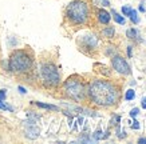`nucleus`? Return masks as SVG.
Returning <instances> with one entry per match:
<instances>
[{"instance_id": "nucleus-1", "label": "nucleus", "mask_w": 146, "mask_h": 144, "mask_svg": "<svg viewBox=\"0 0 146 144\" xmlns=\"http://www.w3.org/2000/svg\"><path fill=\"white\" fill-rule=\"evenodd\" d=\"M87 95L95 105L107 108V107L117 105V103L119 101L121 92L118 85L113 82L97 79L90 83L87 88Z\"/></svg>"}, {"instance_id": "nucleus-2", "label": "nucleus", "mask_w": 146, "mask_h": 144, "mask_svg": "<svg viewBox=\"0 0 146 144\" xmlns=\"http://www.w3.org/2000/svg\"><path fill=\"white\" fill-rule=\"evenodd\" d=\"M67 20L74 26L86 24L90 19V7L84 0H74L66 8Z\"/></svg>"}, {"instance_id": "nucleus-3", "label": "nucleus", "mask_w": 146, "mask_h": 144, "mask_svg": "<svg viewBox=\"0 0 146 144\" xmlns=\"http://www.w3.org/2000/svg\"><path fill=\"white\" fill-rule=\"evenodd\" d=\"M63 91L67 97L74 101H83L87 97V87L84 84L83 79L79 76H70L63 84Z\"/></svg>"}, {"instance_id": "nucleus-4", "label": "nucleus", "mask_w": 146, "mask_h": 144, "mask_svg": "<svg viewBox=\"0 0 146 144\" xmlns=\"http://www.w3.org/2000/svg\"><path fill=\"white\" fill-rule=\"evenodd\" d=\"M32 56L24 49H16L11 53L8 60V68L15 74H24L32 68Z\"/></svg>"}, {"instance_id": "nucleus-5", "label": "nucleus", "mask_w": 146, "mask_h": 144, "mask_svg": "<svg viewBox=\"0 0 146 144\" xmlns=\"http://www.w3.org/2000/svg\"><path fill=\"white\" fill-rule=\"evenodd\" d=\"M40 79L46 87H56L60 83V74L54 63H43L39 70Z\"/></svg>"}, {"instance_id": "nucleus-6", "label": "nucleus", "mask_w": 146, "mask_h": 144, "mask_svg": "<svg viewBox=\"0 0 146 144\" xmlns=\"http://www.w3.org/2000/svg\"><path fill=\"white\" fill-rule=\"evenodd\" d=\"M111 64H113V68H114L118 74L125 75V76L131 74V70H130V67H129L127 61L125 60L123 57L113 56V59H111Z\"/></svg>"}, {"instance_id": "nucleus-7", "label": "nucleus", "mask_w": 146, "mask_h": 144, "mask_svg": "<svg viewBox=\"0 0 146 144\" xmlns=\"http://www.w3.org/2000/svg\"><path fill=\"white\" fill-rule=\"evenodd\" d=\"M39 127L35 124V122L32 120H27L26 122V136L28 139H36L39 136Z\"/></svg>"}, {"instance_id": "nucleus-8", "label": "nucleus", "mask_w": 146, "mask_h": 144, "mask_svg": "<svg viewBox=\"0 0 146 144\" xmlns=\"http://www.w3.org/2000/svg\"><path fill=\"white\" fill-rule=\"evenodd\" d=\"M83 47L87 48V49H95L98 47V39L95 35H87V36H83Z\"/></svg>"}, {"instance_id": "nucleus-9", "label": "nucleus", "mask_w": 146, "mask_h": 144, "mask_svg": "<svg viewBox=\"0 0 146 144\" xmlns=\"http://www.w3.org/2000/svg\"><path fill=\"white\" fill-rule=\"evenodd\" d=\"M122 13H123L125 16H129V18H130V20H131L133 23H135V24H138V23H139L138 12L134 8H131V7H127V5L122 7Z\"/></svg>"}, {"instance_id": "nucleus-10", "label": "nucleus", "mask_w": 146, "mask_h": 144, "mask_svg": "<svg viewBox=\"0 0 146 144\" xmlns=\"http://www.w3.org/2000/svg\"><path fill=\"white\" fill-rule=\"evenodd\" d=\"M97 18H98V22L101 23V24H109L111 20V16L110 13L107 12L106 9H97Z\"/></svg>"}, {"instance_id": "nucleus-11", "label": "nucleus", "mask_w": 146, "mask_h": 144, "mask_svg": "<svg viewBox=\"0 0 146 144\" xmlns=\"http://www.w3.org/2000/svg\"><path fill=\"white\" fill-rule=\"evenodd\" d=\"M111 15H113V19H114V20H115L117 23H118V24H121V26H123L125 23H126V20H125L123 16H121L119 13L117 12V11H114V9H113Z\"/></svg>"}, {"instance_id": "nucleus-12", "label": "nucleus", "mask_w": 146, "mask_h": 144, "mask_svg": "<svg viewBox=\"0 0 146 144\" xmlns=\"http://www.w3.org/2000/svg\"><path fill=\"white\" fill-rule=\"evenodd\" d=\"M39 108H44V109H51V111H56L58 107L56 105H52V104H44V103H40V101H36L35 103Z\"/></svg>"}, {"instance_id": "nucleus-13", "label": "nucleus", "mask_w": 146, "mask_h": 144, "mask_svg": "<svg viewBox=\"0 0 146 144\" xmlns=\"http://www.w3.org/2000/svg\"><path fill=\"white\" fill-rule=\"evenodd\" d=\"M102 34L105 35V37H109V39H110V37L114 36V28H113V27H106L105 30L102 31Z\"/></svg>"}, {"instance_id": "nucleus-14", "label": "nucleus", "mask_w": 146, "mask_h": 144, "mask_svg": "<svg viewBox=\"0 0 146 144\" xmlns=\"http://www.w3.org/2000/svg\"><path fill=\"white\" fill-rule=\"evenodd\" d=\"M134 97H135V92H134V89H127L126 91V93H125V100H133Z\"/></svg>"}, {"instance_id": "nucleus-15", "label": "nucleus", "mask_w": 146, "mask_h": 144, "mask_svg": "<svg viewBox=\"0 0 146 144\" xmlns=\"http://www.w3.org/2000/svg\"><path fill=\"white\" fill-rule=\"evenodd\" d=\"M0 109H3V111H8V112H12L13 108L11 107V105L8 104H5L3 100H0Z\"/></svg>"}, {"instance_id": "nucleus-16", "label": "nucleus", "mask_w": 146, "mask_h": 144, "mask_svg": "<svg viewBox=\"0 0 146 144\" xmlns=\"http://www.w3.org/2000/svg\"><path fill=\"white\" fill-rule=\"evenodd\" d=\"M126 35H127V37L129 39H134L135 36H137V31L134 30H127V32H126Z\"/></svg>"}, {"instance_id": "nucleus-17", "label": "nucleus", "mask_w": 146, "mask_h": 144, "mask_svg": "<svg viewBox=\"0 0 146 144\" xmlns=\"http://www.w3.org/2000/svg\"><path fill=\"white\" fill-rule=\"evenodd\" d=\"M138 114H139V109L138 108H133L131 111H130V116H131V118H135Z\"/></svg>"}, {"instance_id": "nucleus-18", "label": "nucleus", "mask_w": 146, "mask_h": 144, "mask_svg": "<svg viewBox=\"0 0 146 144\" xmlns=\"http://www.w3.org/2000/svg\"><path fill=\"white\" fill-rule=\"evenodd\" d=\"M131 128H133V130H139V123H138L137 120H134L133 124H131Z\"/></svg>"}, {"instance_id": "nucleus-19", "label": "nucleus", "mask_w": 146, "mask_h": 144, "mask_svg": "<svg viewBox=\"0 0 146 144\" xmlns=\"http://www.w3.org/2000/svg\"><path fill=\"white\" fill-rule=\"evenodd\" d=\"M4 99H5V91L0 89V100H4Z\"/></svg>"}, {"instance_id": "nucleus-20", "label": "nucleus", "mask_w": 146, "mask_h": 144, "mask_svg": "<svg viewBox=\"0 0 146 144\" xmlns=\"http://www.w3.org/2000/svg\"><path fill=\"white\" fill-rule=\"evenodd\" d=\"M98 3H101V4L103 5H110V3H109V0H97Z\"/></svg>"}, {"instance_id": "nucleus-21", "label": "nucleus", "mask_w": 146, "mask_h": 144, "mask_svg": "<svg viewBox=\"0 0 146 144\" xmlns=\"http://www.w3.org/2000/svg\"><path fill=\"white\" fill-rule=\"evenodd\" d=\"M141 105H142V108H143V109H146V97H143V99H142Z\"/></svg>"}, {"instance_id": "nucleus-22", "label": "nucleus", "mask_w": 146, "mask_h": 144, "mask_svg": "<svg viewBox=\"0 0 146 144\" xmlns=\"http://www.w3.org/2000/svg\"><path fill=\"white\" fill-rule=\"evenodd\" d=\"M19 91H20V92H22V93H26V88H23V87H19Z\"/></svg>"}, {"instance_id": "nucleus-23", "label": "nucleus", "mask_w": 146, "mask_h": 144, "mask_svg": "<svg viewBox=\"0 0 146 144\" xmlns=\"http://www.w3.org/2000/svg\"><path fill=\"white\" fill-rule=\"evenodd\" d=\"M139 12H145V7H143V5H139Z\"/></svg>"}, {"instance_id": "nucleus-24", "label": "nucleus", "mask_w": 146, "mask_h": 144, "mask_svg": "<svg viewBox=\"0 0 146 144\" xmlns=\"http://www.w3.org/2000/svg\"><path fill=\"white\" fill-rule=\"evenodd\" d=\"M138 143H146V139L145 137H141V139L138 140Z\"/></svg>"}, {"instance_id": "nucleus-25", "label": "nucleus", "mask_w": 146, "mask_h": 144, "mask_svg": "<svg viewBox=\"0 0 146 144\" xmlns=\"http://www.w3.org/2000/svg\"><path fill=\"white\" fill-rule=\"evenodd\" d=\"M127 53L129 56H131V47H127Z\"/></svg>"}]
</instances>
